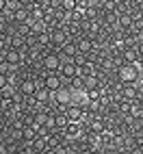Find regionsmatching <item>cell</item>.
Wrapping results in <instances>:
<instances>
[{"instance_id": "6da1fadb", "label": "cell", "mask_w": 143, "mask_h": 154, "mask_svg": "<svg viewBox=\"0 0 143 154\" xmlns=\"http://www.w3.org/2000/svg\"><path fill=\"white\" fill-rule=\"evenodd\" d=\"M115 76L121 83H137L141 76V67H139V63H121L115 69Z\"/></svg>"}, {"instance_id": "7a4b0ae2", "label": "cell", "mask_w": 143, "mask_h": 154, "mask_svg": "<svg viewBox=\"0 0 143 154\" xmlns=\"http://www.w3.org/2000/svg\"><path fill=\"white\" fill-rule=\"evenodd\" d=\"M63 65V54L56 52V50H46L41 57V67L46 72H59Z\"/></svg>"}, {"instance_id": "3957f363", "label": "cell", "mask_w": 143, "mask_h": 154, "mask_svg": "<svg viewBox=\"0 0 143 154\" xmlns=\"http://www.w3.org/2000/svg\"><path fill=\"white\" fill-rule=\"evenodd\" d=\"M52 104L56 109H67L72 104V87L69 85H63L56 91H52Z\"/></svg>"}, {"instance_id": "277c9868", "label": "cell", "mask_w": 143, "mask_h": 154, "mask_svg": "<svg viewBox=\"0 0 143 154\" xmlns=\"http://www.w3.org/2000/svg\"><path fill=\"white\" fill-rule=\"evenodd\" d=\"M50 30H52V44H50V50H56V52H59V50L63 48V44H67L72 37H69V33L65 30L63 24H61V26H54V28H50Z\"/></svg>"}, {"instance_id": "5b68a950", "label": "cell", "mask_w": 143, "mask_h": 154, "mask_svg": "<svg viewBox=\"0 0 143 154\" xmlns=\"http://www.w3.org/2000/svg\"><path fill=\"white\" fill-rule=\"evenodd\" d=\"M59 74L63 76L65 85H69V80H72V78H74V76L78 74V63H76L74 59H63V65H61Z\"/></svg>"}, {"instance_id": "8992f818", "label": "cell", "mask_w": 143, "mask_h": 154, "mask_svg": "<svg viewBox=\"0 0 143 154\" xmlns=\"http://www.w3.org/2000/svg\"><path fill=\"white\" fill-rule=\"evenodd\" d=\"M5 61L11 67H17V65H22L24 63V50H20V48H11L9 46L5 50Z\"/></svg>"}, {"instance_id": "52a82bcc", "label": "cell", "mask_w": 143, "mask_h": 154, "mask_svg": "<svg viewBox=\"0 0 143 154\" xmlns=\"http://www.w3.org/2000/svg\"><path fill=\"white\" fill-rule=\"evenodd\" d=\"M65 85V80L63 76L59 74V72H46V76H44V87L50 89V91H56L59 87H63Z\"/></svg>"}, {"instance_id": "ba28073f", "label": "cell", "mask_w": 143, "mask_h": 154, "mask_svg": "<svg viewBox=\"0 0 143 154\" xmlns=\"http://www.w3.org/2000/svg\"><path fill=\"white\" fill-rule=\"evenodd\" d=\"M39 87H41V83H39L37 78H33V76H26V78L22 80V83L17 85V89L22 91L24 96H35Z\"/></svg>"}, {"instance_id": "9c48e42d", "label": "cell", "mask_w": 143, "mask_h": 154, "mask_svg": "<svg viewBox=\"0 0 143 154\" xmlns=\"http://www.w3.org/2000/svg\"><path fill=\"white\" fill-rule=\"evenodd\" d=\"M76 46H78V52L80 54H87V57L96 50V42H93V37H91V35H80L76 39Z\"/></svg>"}, {"instance_id": "30bf717a", "label": "cell", "mask_w": 143, "mask_h": 154, "mask_svg": "<svg viewBox=\"0 0 143 154\" xmlns=\"http://www.w3.org/2000/svg\"><path fill=\"white\" fill-rule=\"evenodd\" d=\"M59 52L63 54V59H76L78 57V46H76L74 39H69L67 44H63V48H61Z\"/></svg>"}, {"instance_id": "8fae6325", "label": "cell", "mask_w": 143, "mask_h": 154, "mask_svg": "<svg viewBox=\"0 0 143 154\" xmlns=\"http://www.w3.org/2000/svg\"><path fill=\"white\" fill-rule=\"evenodd\" d=\"M139 50L137 46H126L124 48V63H139Z\"/></svg>"}, {"instance_id": "7c38bea8", "label": "cell", "mask_w": 143, "mask_h": 154, "mask_svg": "<svg viewBox=\"0 0 143 154\" xmlns=\"http://www.w3.org/2000/svg\"><path fill=\"white\" fill-rule=\"evenodd\" d=\"M67 113V119L69 122H83V106H78V104H69L65 109Z\"/></svg>"}, {"instance_id": "4fadbf2b", "label": "cell", "mask_w": 143, "mask_h": 154, "mask_svg": "<svg viewBox=\"0 0 143 154\" xmlns=\"http://www.w3.org/2000/svg\"><path fill=\"white\" fill-rule=\"evenodd\" d=\"M63 130H65V135L69 139H76V137H80V132H83V126H80V122H69Z\"/></svg>"}, {"instance_id": "5bb4252c", "label": "cell", "mask_w": 143, "mask_h": 154, "mask_svg": "<svg viewBox=\"0 0 143 154\" xmlns=\"http://www.w3.org/2000/svg\"><path fill=\"white\" fill-rule=\"evenodd\" d=\"M30 152H48V139L44 135H37V139L30 143Z\"/></svg>"}, {"instance_id": "9a60e30c", "label": "cell", "mask_w": 143, "mask_h": 154, "mask_svg": "<svg viewBox=\"0 0 143 154\" xmlns=\"http://www.w3.org/2000/svg\"><path fill=\"white\" fill-rule=\"evenodd\" d=\"M61 7H63L67 13H72V11H76L78 2H76V0H63V2H61Z\"/></svg>"}, {"instance_id": "2e32d148", "label": "cell", "mask_w": 143, "mask_h": 154, "mask_svg": "<svg viewBox=\"0 0 143 154\" xmlns=\"http://www.w3.org/2000/svg\"><path fill=\"white\" fill-rule=\"evenodd\" d=\"M9 85H11V78H9V74L0 72V91H2V89H7Z\"/></svg>"}, {"instance_id": "e0dca14e", "label": "cell", "mask_w": 143, "mask_h": 154, "mask_svg": "<svg viewBox=\"0 0 143 154\" xmlns=\"http://www.w3.org/2000/svg\"><path fill=\"white\" fill-rule=\"evenodd\" d=\"M35 0H17V5H22V7H30Z\"/></svg>"}, {"instance_id": "ac0fdd59", "label": "cell", "mask_w": 143, "mask_h": 154, "mask_svg": "<svg viewBox=\"0 0 143 154\" xmlns=\"http://www.w3.org/2000/svg\"><path fill=\"white\" fill-rule=\"evenodd\" d=\"M137 50H139V57L143 59V39H141V42L137 44Z\"/></svg>"}, {"instance_id": "d6986e66", "label": "cell", "mask_w": 143, "mask_h": 154, "mask_svg": "<svg viewBox=\"0 0 143 154\" xmlns=\"http://www.w3.org/2000/svg\"><path fill=\"white\" fill-rule=\"evenodd\" d=\"M7 11V0H0V13Z\"/></svg>"}, {"instance_id": "ffe728a7", "label": "cell", "mask_w": 143, "mask_h": 154, "mask_svg": "<svg viewBox=\"0 0 143 154\" xmlns=\"http://www.w3.org/2000/svg\"><path fill=\"white\" fill-rule=\"evenodd\" d=\"M46 2H48V0H35V5H41V7H44Z\"/></svg>"}, {"instance_id": "44dd1931", "label": "cell", "mask_w": 143, "mask_h": 154, "mask_svg": "<svg viewBox=\"0 0 143 154\" xmlns=\"http://www.w3.org/2000/svg\"><path fill=\"white\" fill-rule=\"evenodd\" d=\"M139 67H141V72H143V59H139Z\"/></svg>"}, {"instance_id": "7402d4cb", "label": "cell", "mask_w": 143, "mask_h": 154, "mask_svg": "<svg viewBox=\"0 0 143 154\" xmlns=\"http://www.w3.org/2000/svg\"><path fill=\"white\" fill-rule=\"evenodd\" d=\"M93 2H106V0H93Z\"/></svg>"}, {"instance_id": "603a6c76", "label": "cell", "mask_w": 143, "mask_h": 154, "mask_svg": "<svg viewBox=\"0 0 143 154\" xmlns=\"http://www.w3.org/2000/svg\"><path fill=\"white\" fill-rule=\"evenodd\" d=\"M7 2H17V0H7Z\"/></svg>"}, {"instance_id": "cb8c5ba5", "label": "cell", "mask_w": 143, "mask_h": 154, "mask_svg": "<svg viewBox=\"0 0 143 154\" xmlns=\"http://www.w3.org/2000/svg\"><path fill=\"white\" fill-rule=\"evenodd\" d=\"M0 111H2V106H0Z\"/></svg>"}]
</instances>
